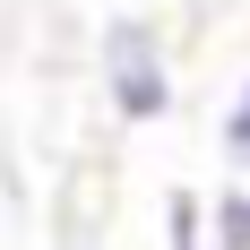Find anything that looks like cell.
<instances>
[{"label": "cell", "mask_w": 250, "mask_h": 250, "mask_svg": "<svg viewBox=\"0 0 250 250\" xmlns=\"http://www.w3.org/2000/svg\"><path fill=\"white\" fill-rule=\"evenodd\" d=\"M225 155H233V164L250 173V78H242V95L225 104Z\"/></svg>", "instance_id": "3"}, {"label": "cell", "mask_w": 250, "mask_h": 250, "mask_svg": "<svg viewBox=\"0 0 250 250\" xmlns=\"http://www.w3.org/2000/svg\"><path fill=\"white\" fill-rule=\"evenodd\" d=\"M69 250H95V242H69Z\"/></svg>", "instance_id": "4"}, {"label": "cell", "mask_w": 250, "mask_h": 250, "mask_svg": "<svg viewBox=\"0 0 250 250\" xmlns=\"http://www.w3.org/2000/svg\"><path fill=\"white\" fill-rule=\"evenodd\" d=\"M104 86H112L121 121H164L173 112V61H164L147 18H112L104 26Z\"/></svg>", "instance_id": "1"}, {"label": "cell", "mask_w": 250, "mask_h": 250, "mask_svg": "<svg viewBox=\"0 0 250 250\" xmlns=\"http://www.w3.org/2000/svg\"><path fill=\"white\" fill-rule=\"evenodd\" d=\"M207 225H216V250H250V190H225L207 207Z\"/></svg>", "instance_id": "2"}]
</instances>
